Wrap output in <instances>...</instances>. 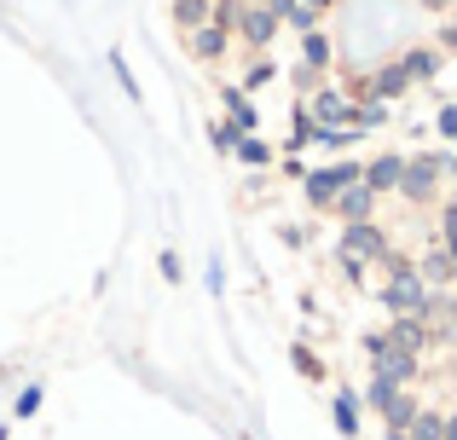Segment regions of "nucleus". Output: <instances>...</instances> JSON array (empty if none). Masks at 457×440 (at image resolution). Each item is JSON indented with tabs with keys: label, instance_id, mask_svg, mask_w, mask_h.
<instances>
[{
	"label": "nucleus",
	"instance_id": "nucleus-5",
	"mask_svg": "<svg viewBox=\"0 0 457 440\" xmlns=\"http://www.w3.org/2000/svg\"><path fill=\"white\" fill-rule=\"evenodd\" d=\"M370 255H382V232L359 220L353 232H347V261H370Z\"/></svg>",
	"mask_w": 457,
	"mask_h": 440
},
{
	"label": "nucleus",
	"instance_id": "nucleus-3",
	"mask_svg": "<svg viewBox=\"0 0 457 440\" xmlns=\"http://www.w3.org/2000/svg\"><path fill=\"white\" fill-rule=\"evenodd\" d=\"M272 29H278V12H272V6H249L244 12V41L249 46H267Z\"/></svg>",
	"mask_w": 457,
	"mask_h": 440
},
{
	"label": "nucleus",
	"instance_id": "nucleus-2",
	"mask_svg": "<svg viewBox=\"0 0 457 440\" xmlns=\"http://www.w3.org/2000/svg\"><path fill=\"white\" fill-rule=\"evenodd\" d=\"M353 180H359V169L336 162V169H319V174L307 180V197H312V203H330V197H336V192H347Z\"/></svg>",
	"mask_w": 457,
	"mask_h": 440
},
{
	"label": "nucleus",
	"instance_id": "nucleus-16",
	"mask_svg": "<svg viewBox=\"0 0 457 440\" xmlns=\"http://www.w3.org/2000/svg\"><path fill=\"white\" fill-rule=\"evenodd\" d=\"M446 272H452V278H457V249H452V261H446Z\"/></svg>",
	"mask_w": 457,
	"mask_h": 440
},
{
	"label": "nucleus",
	"instance_id": "nucleus-12",
	"mask_svg": "<svg viewBox=\"0 0 457 440\" xmlns=\"http://www.w3.org/2000/svg\"><path fill=\"white\" fill-rule=\"evenodd\" d=\"M336 429H342V435H353V429H359V411H353V394H342V400H336Z\"/></svg>",
	"mask_w": 457,
	"mask_h": 440
},
{
	"label": "nucleus",
	"instance_id": "nucleus-6",
	"mask_svg": "<svg viewBox=\"0 0 457 440\" xmlns=\"http://www.w3.org/2000/svg\"><path fill=\"white\" fill-rule=\"evenodd\" d=\"M359 180L377 186V192H388V186H400V180H405V162H400V157H377L365 174H359Z\"/></svg>",
	"mask_w": 457,
	"mask_h": 440
},
{
	"label": "nucleus",
	"instance_id": "nucleus-10",
	"mask_svg": "<svg viewBox=\"0 0 457 440\" xmlns=\"http://www.w3.org/2000/svg\"><path fill=\"white\" fill-rule=\"evenodd\" d=\"M312 111L330 116V122H353V116H359V111H347V104H342V93H319V104H312Z\"/></svg>",
	"mask_w": 457,
	"mask_h": 440
},
{
	"label": "nucleus",
	"instance_id": "nucleus-1",
	"mask_svg": "<svg viewBox=\"0 0 457 440\" xmlns=\"http://www.w3.org/2000/svg\"><path fill=\"white\" fill-rule=\"evenodd\" d=\"M446 174V157H417V162H405V197H428L435 192V180Z\"/></svg>",
	"mask_w": 457,
	"mask_h": 440
},
{
	"label": "nucleus",
	"instance_id": "nucleus-13",
	"mask_svg": "<svg viewBox=\"0 0 457 440\" xmlns=\"http://www.w3.org/2000/svg\"><path fill=\"white\" fill-rule=\"evenodd\" d=\"M302 53H307V70H319L324 58H330V41H324V35H307V46H302Z\"/></svg>",
	"mask_w": 457,
	"mask_h": 440
},
{
	"label": "nucleus",
	"instance_id": "nucleus-11",
	"mask_svg": "<svg viewBox=\"0 0 457 440\" xmlns=\"http://www.w3.org/2000/svg\"><path fill=\"white\" fill-rule=\"evenodd\" d=\"M226 111H232V134H237V128H255V111H249L244 93H232V99H226Z\"/></svg>",
	"mask_w": 457,
	"mask_h": 440
},
{
	"label": "nucleus",
	"instance_id": "nucleus-14",
	"mask_svg": "<svg viewBox=\"0 0 457 440\" xmlns=\"http://www.w3.org/2000/svg\"><path fill=\"white\" fill-rule=\"evenodd\" d=\"M237 151H244V162H267V145H261V139H237Z\"/></svg>",
	"mask_w": 457,
	"mask_h": 440
},
{
	"label": "nucleus",
	"instance_id": "nucleus-7",
	"mask_svg": "<svg viewBox=\"0 0 457 440\" xmlns=\"http://www.w3.org/2000/svg\"><path fill=\"white\" fill-rule=\"evenodd\" d=\"M370 197H377V192H370L365 180H353V186H347V192H342V215H347V220L359 226V220L370 215Z\"/></svg>",
	"mask_w": 457,
	"mask_h": 440
},
{
	"label": "nucleus",
	"instance_id": "nucleus-15",
	"mask_svg": "<svg viewBox=\"0 0 457 440\" xmlns=\"http://www.w3.org/2000/svg\"><path fill=\"white\" fill-rule=\"evenodd\" d=\"M446 440H457V418H446Z\"/></svg>",
	"mask_w": 457,
	"mask_h": 440
},
{
	"label": "nucleus",
	"instance_id": "nucleus-4",
	"mask_svg": "<svg viewBox=\"0 0 457 440\" xmlns=\"http://www.w3.org/2000/svg\"><path fill=\"white\" fill-rule=\"evenodd\" d=\"M388 307H400V313H423V284H417L411 272H400V278L388 284Z\"/></svg>",
	"mask_w": 457,
	"mask_h": 440
},
{
	"label": "nucleus",
	"instance_id": "nucleus-9",
	"mask_svg": "<svg viewBox=\"0 0 457 440\" xmlns=\"http://www.w3.org/2000/svg\"><path fill=\"white\" fill-rule=\"evenodd\" d=\"M174 23L179 29H203V23H209V0H174Z\"/></svg>",
	"mask_w": 457,
	"mask_h": 440
},
{
	"label": "nucleus",
	"instance_id": "nucleus-8",
	"mask_svg": "<svg viewBox=\"0 0 457 440\" xmlns=\"http://www.w3.org/2000/svg\"><path fill=\"white\" fill-rule=\"evenodd\" d=\"M191 53H197V58H220V53H226V29H220V23H209V29H191Z\"/></svg>",
	"mask_w": 457,
	"mask_h": 440
}]
</instances>
